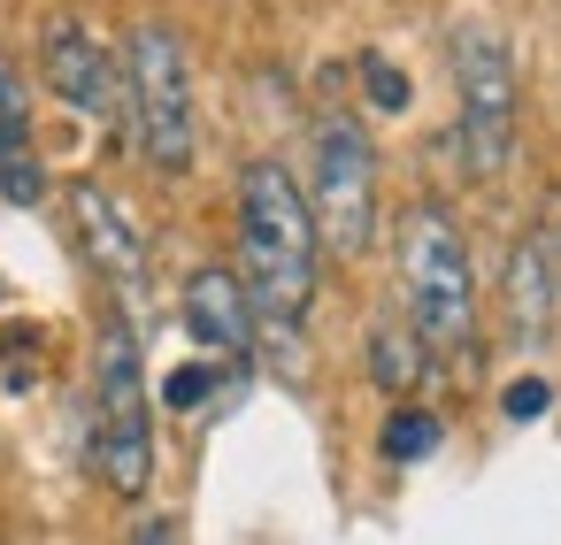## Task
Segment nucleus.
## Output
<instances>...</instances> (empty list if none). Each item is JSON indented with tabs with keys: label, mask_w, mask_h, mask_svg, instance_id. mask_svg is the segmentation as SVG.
Instances as JSON below:
<instances>
[{
	"label": "nucleus",
	"mask_w": 561,
	"mask_h": 545,
	"mask_svg": "<svg viewBox=\"0 0 561 545\" xmlns=\"http://www.w3.org/2000/svg\"><path fill=\"white\" fill-rule=\"evenodd\" d=\"M316 216L300 177L277 154H254L239 170V285L254 308V338H270L277 361H300V323L316 308Z\"/></svg>",
	"instance_id": "obj_1"
},
{
	"label": "nucleus",
	"mask_w": 561,
	"mask_h": 545,
	"mask_svg": "<svg viewBox=\"0 0 561 545\" xmlns=\"http://www.w3.org/2000/svg\"><path fill=\"white\" fill-rule=\"evenodd\" d=\"M124 124L139 139V162L154 177H185L201 162V101H193V55L185 32L147 16L124 32Z\"/></svg>",
	"instance_id": "obj_2"
},
{
	"label": "nucleus",
	"mask_w": 561,
	"mask_h": 545,
	"mask_svg": "<svg viewBox=\"0 0 561 545\" xmlns=\"http://www.w3.org/2000/svg\"><path fill=\"white\" fill-rule=\"evenodd\" d=\"M400 300L408 323L431 353L469 361L477 353V277H469V239L438 200H415L400 216Z\"/></svg>",
	"instance_id": "obj_3"
},
{
	"label": "nucleus",
	"mask_w": 561,
	"mask_h": 545,
	"mask_svg": "<svg viewBox=\"0 0 561 545\" xmlns=\"http://www.w3.org/2000/svg\"><path fill=\"white\" fill-rule=\"evenodd\" d=\"M93 468L116 499H139L154 484V399L139 369V331L124 315L101 323L93 353Z\"/></svg>",
	"instance_id": "obj_4"
},
{
	"label": "nucleus",
	"mask_w": 561,
	"mask_h": 545,
	"mask_svg": "<svg viewBox=\"0 0 561 545\" xmlns=\"http://www.w3.org/2000/svg\"><path fill=\"white\" fill-rule=\"evenodd\" d=\"M515 55L492 24H461L454 32V162L461 177L492 185L515 162Z\"/></svg>",
	"instance_id": "obj_5"
},
{
	"label": "nucleus",
	"mask_w": 561,
	"mask_h": 545,
	"mask_svg": "<svg viewBox=\"0 0 561 545\" xmlns=\"http://www.w3.org/2000/svg\"><path fill=\"white\" fill-rule=\"evenodd\" d=\"M308 216L339 262L377 246V147L346 108H323L308 131Z\"/></svg>",
	"instance_id": "obj_6"
},
{
	"label": "nucleus",
	"mask_w": 561,
	"mask_h": 545,
	"mask_svg": "<svg viewBox=\"0 0 561 545\" xmlns=\"http://www.w3.org/2000/svg\"><path fill=\"white\" fill-rule=\"evenodd\" d=\"M39 85L85 124L124 116V62H116V47L101 39V24L85 9H55L39 24Z\"/></svg>",
	"instance_id": "obj_7"
},
{
	"label": "nucleus",
	"mask_w": 561,
	"mask_h": 545,
	"mask_svg": "<svg viewBox=\"0 0 561 545\" xmlns=\"http://www.w3.org/2000/svg\"><path fill=\"white\" fill-rule=\"evenodd\" d=\"M70 223H78L93 269L108 277V292H116L124 308H139V292H147V231H139V216H131L108 185L78 177V185H70Z\"/></svg>",
	"instance_id": "obj_8"
},
{
	"label": "nucleus",
	"mask_w": 561,
	"mask_h": 545,
	"mask_svg": "<svg viewBox=\"0 0 561 545\" xmlns=\"http://www.w3.org/2000/svg\"><path fill=\"white\" fill-rule=\"evenodd\" d=\"M500 292H507V331H515L523 346H546V338H553V315H561V246H553L546 223L507 246Z\"/></svg>",
	"instance_id": "obj_9"
},
{
	"label": "nucleus",
	"mask_w": 561,
	"mask_h": 545,
	"mask_svg": "<svg viewBox=\"0 0 561 545\" xmlns=\"http://www.w3.org/2000/svg\"><path fill=\"white\" fill-rule=\"evenodd\" d=\"M185 331H193L208 353H231V361L254 346V308H247L239 269H193V277H185Z\"/></svg>",
	"instance_id": "obj_10"
},
{
	"label": "nucleus",
	"mask_w": 561,
	"mask_h": 545,
	"mask_svg": "<svg viewBox=\"0 0 561 545\" xmlns=\"http://www.w3.org/2000/svg\"><path fill=\"white\" fill-rule=\"evenodd\" d=\"M423 369H431V346L415 338V323H369V376H377V392H392V399H408L415 384H423Z\"/></svg>",
	"instance_id": "obj_11"
},
{
	"label": "nucleus",
	"mask_w": 561,
	"mask_h": 545,
	"mask_svg": "<svg viewBox=\"0 0 561 545\" xmlns=\"http://www.w3.org/2000/svg\"><path fill=\"white\" fill-rule=\"evenodd\" d=\"M9 154H32V93H24L16 55L0 47V162Z\"/></svg>",
	"instance_id": "obj_12"
},
{
	"label": "nucleus",
	"mask_w": 561,
	"mask_h": 545,
	"mask_svg": "<svg viewBox=\"0 0 561 545\" xmlns=\"http://www.w3.org/2000/svg\"><path fill=\"white\" fill-rule=\"evenodd\" d=\"M438 438H446V422L431 407H392L377 445H385V461H423V453H438Z\"/></svg>",
	"instance_id": "obj_13"
},
{
	"label": "nucleus",
	"mask_w": 561,
	"mask_h": 545,
	"mask_svg": "<svg viewBox=\"0 0 561 545\" xmlns=\"http://www.w3.org/2000/svg\"><path fill=\"white\" fill-rule=\"evenodd\" d=\"M362 85H369V108H385V116H400L415 93H408V70H392L385 55H362Z\"/></svg>",
	"instance_id": "obj_14"
},
{
	"label": "nucleus",
	"mask_w": 561,
	"mask_h": 545,
	"mask_svg": "<svg viewBox=\"0 0 561 545\" xmlns=\"http://www.w3.org/2000/svg\"><path fill=\"white\" fill-rule=\"evenodd\" d=\"M162 399H170L178 415L208 407V399H216V369H208V361H185V369H170V376H162Z\"/></svg>",
	"instance_id": "obj_15"
},
{
	"label": "nucleus",
	"mask_w": 561,
	"mask_h": 545,
	"mask_svg": "<svg viewBox=\"0 0 561 545\" xmlns=\"http://www.w3.org/2000/svg\"><path fill=\"white\" fill-rule=\"evenodd\" d=\"M546 407H553V384H546V376H515V384L500 392V415H507V422H538Z\"/></svg>",
	"instance_id": "obj_16"
},
{
	"label": "nucleus",
	"mask_w": 561,
	"mask_h": 545,
	"mask_svg": "<svg viewBox=\"0 0 561 545\" xmlns=\"http://www.w3.org/2000/svg\"><path fill=\"white\" fill-rule=\"evenodd\" d=\"M131 545H178V522H170V514H147V522H139V537H131Z\"/></svg>",
	"instance_id": "obj_17"
}]
</instances>
